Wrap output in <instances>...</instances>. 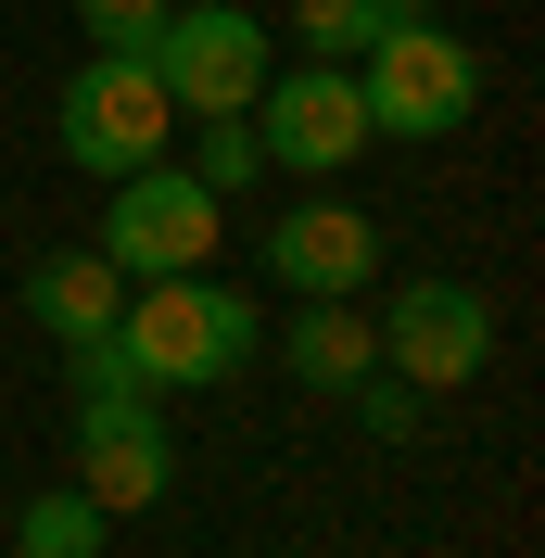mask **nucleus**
Listing matches in <instances>:
<instances>
[{"mask_svg": "<svg viewBox=\"0 0 545 558\" xmlns=\"http://www.w3.org/2000/svg\"><path fill=\"white\" fill-rule=\"evenodd\" d=\"M114 343H128L140 393H204V381H229L241 355L267 343V305H254V292H229V279H204V267H178V279H128Z\"/></svg>", "mask_w": 545, "mask_h": 558, "instance_id": "1", "label": "nucleus"}, {"mask_svg": "<svg viewBox=\"0 0 545 558\" xmlns=\"http://www.w3.org/2000/svg\"><path fill=\"white\" fill-rule=\"evenodd\" d=\"M355 102H368V140H444V128H470V102H482V51L457 26H432V13H407L393 38H368Z\"/></svg>", "mask_w": 545, "mask_h": 558, "instance_id": "2", "label": "nucleus"}, {"mask_svg": "<svg viewBox=\"0 0 545 558\" xmlns=\"http://www.w3.org/2000/svg\"><path fill=\"white\" fill-rule=\"evenodd\" d=\"M166 76L140 64V51H89V64L64 76V166L76 178H128V166H166Z\"/></svg>", "mask_w": 545, "mask_h": 558, "instance_id": "3", "label": "nucleus"}, {"mask_svg": "<svg viewBox=\"0 0 545 558\" xmlns=\"http://www.w3.org/2000/svg\"><path fill=\"white\" fill-rule=\"evenodd\" d=\"M178 483V445H166V393H76V495L102 508V521H140V508H166Z\"/></svg>", "mask_w": 545, "mask_h": 558, "instance_id": "4", "label": "nucleus"}, {"mask_svg": "<svg viewBox=\"0 0 545 558\" xmlns=\"http://www.w3.org/2000/svg\"><path fill=\"white\" fill-rule=\"evenodd\" d=\"M153 76H166L178 114H254V89H267V13H241V0H178L166 38H153Z\"/></svg>", "mask_w": 545, "mask_h": 558, "instance_id": "5", "label": "nucleus"}, {"mask_svg": "<svg viewBox=\"0 0 545 558\" xmlns=\"http://www.w3.org/2000/svg\"><path fill=\"white\" fill-rule=\"evenodd\" d=\"M216 254V191L191 166H128L114 178V216H102V267L114 279H178Z\"/></svg>", "mask_w": 545, "mask_h": 558, "instance_id": "6", "label": "nucleus"}, {"mask_svg": "<svg viewBox=\"0 0 545 558\" xmlns=\"http://www.w3.org/2000/svg\"><path fill=\"white\" fill-rule=\"evenodd\" d=\"M380 368L419 393H457L495 368V305H482L470 279H407L393 305H380Z\"/></svg>", "mask_w": 545, "mask_h": 558, "instance_id": "7", "label": "nucleus"}, {"mask_svg": "<svg viewBox=\"0 0 545 558\" xmlns=\"http://www.w3.org/2000/svg\"><path fill=\"white\" fill-rule=\"evenodd\" d=\"M254 153L267 166H292V178H342L355 153H368V102H355V64H292V76H267L254 89Z\"/></svg>", "mask_w": 545, "mask_h": 558, "instance_id": "8", "label": "nucleus"}, {"mask_svg": "<svg viewBox=\"0 0 545 558\" xmlns=\"http://www.w3.org/2000/svg\"><path fill=\"white\" fill-rule=\"evenodd\" d=\"M368 267H380V229L355 204H292V216H267V279L279 292H368Z\"/></svg>", "mask_w": 545, "mask_h": 558, "instance_id": "9", "label": "nucleus"}, {"mask_svg": "<svg viewBox=\"0 0 545 558\" xmlns=\"http://www.w3.org/2000/svg\"><path fill=\"white\" fill-rule=\"evenodd\" d=\"M279 368L305 393H355L380 368V330L355 317V292H292V317H279Z\"/></svg>", "mask_w": 545, "mask_h": 558, "instance_id": "10", "label": "nucleus"}, {"mask_svg": "<svg viewBox=\"0 0 545 558\" xmlns=\"http://www.w3.org/2000/svg\"><path fill=\"white\" fill-rule=\"evenodd\" d=\"M114 305H128V279L102 267V242H89V254H38V267H26V317L51 330V343H89V330H114Z\"/></svg>", "mask_w": 545, "mask_h": 558, "instance_id": "11", "label": "nucleus"}, {"mask_svg": "<svg viewBox=\"0 0 545 558\" xmlns=\"http://www.w3.org/2000/svg\"><path fill=\"white\" fill-rule=\"evenodd\" d=\"M419 0H292V38H305V64H355L368 38H393Z\"/></svg>", "mask_w": 545, "mask_h": 558, "instance_id": "12", "label": "nucleus"}, {"mask_svg": "<svg viewBox=\"0 0 545 558\" xmlns=\"http://www.w3.org/2000/svg\"><path fill=\"white\" fill-rule=\"evenodd\" d=\"M102 546H114V521H102L76 483L26 495V521H13V558H102Z\"/></svg>", "mask_w": 545, "mask_h": 558, "instance_id": "13", "label": "nucleus"}, {"mask_svg": "<svg viewBox=\"0 0 545 558\" xmlns=\"http://www.w3.org/2000/svg\"><path fill=\"white\" fill-rule=\"evenodd\" d=\"M191 178H204L216 204H229V191H254V178H267V153H254V114H204V140H191Z\"/></svg>", "mask_w": 545, "mask_h": 558, "instance_id": "14", "label": "nucleus"}, {"mask_svg": "<svg viewBox=\"0 0 545 558\" xmlns=\"http://www.w3.org/2000/svg\"><path fill=\"white\" fill-rule=\"evenodd\" d=\"M178 0H76V26H89V51H140L153 64V38H166Z\"/></svg>", "mask_w": 545, "mask_h": 558, "instance_id": "15", "label": "nucleus"}, {"mask_svg": "<svg viewBox=\"0 0 545 558\" xmlns=\"http://www.w3.org/2000/svg\"><path fill=\"white\" fill-rule=\"evenodd\" d=\"M355 407H368V432H419V381H393V368H368Z\"/></svg>", "mask_w": 545, "mask_h": 558, "instance_id": "16", "label": "nucleus"}]
</instances>
